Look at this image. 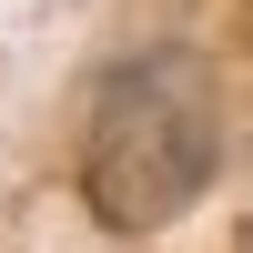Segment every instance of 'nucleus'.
Here are the masks:
<instances>
[{"label": "nucleus", "mask_w": 253, "mask_h": 253, "mask_svg": "<svg viewBox=\"0 0 253 253\" xmlns=\"http://www.w3.org/2000/svg\"><path fill=\"white\" fill-rule=\"evenodd\" d=\"M213 101L182 61H132V71L101 81L91 132H81V193L101 203V223L142 233V223H172L182 203L213 182Z\"/></svg>", "instance_id": "f257e3e1"}]
</instances>
